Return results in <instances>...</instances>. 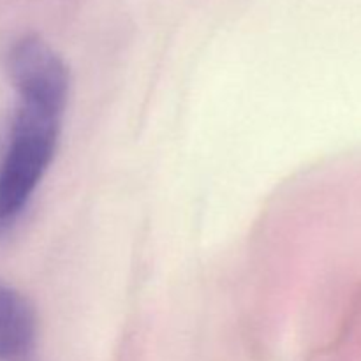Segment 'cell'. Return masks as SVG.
<instances>
[{
  "instance_id": "obj_1",
  "label": "cell",
  "mask_w": 361,
  "mask_h": 361,
  "mask_svg": "<svg viewBox=\"0 0 361 361\" xmlns=\"http://www.w3.org/2000/svg\"><path fill=\"white\" fill-rule=\"evenodd\" d=\"M63 113L18 101L0 164V228L23 212L51 164Z\"/></svg>"
},
{
  "instance_id": "obj_2",
  "label": "cell",
  "mask_w": 361,
  "mask_h": 361,
  "mask_svg": "<svg viewBox=\"0 0 361 361\" xmlns=\"http://www.w3.org/2000/svg\"><path fill=\"white\" fill-rule=\"evenodd\" d=\"M4 67L16 90L18 101L66 111L69 69L39 35L28 34L14 39L4 55Z\"/></svg>"
},
{
  "instance_id": "obj_3",
  "label": "cell",
  "mask_w": 361,
  "mask_h": 361,
  "mask_svg": "<svg viewBox=\"0 0 361 361\" xmlns=\"http://www.w3.org/2000/svg\"><path fill=\"white\" fill-rule=\"evenodd\" d=\"M37 317L27 296L0 282V361H34Z\"/></svg>"
}]
</instances>
